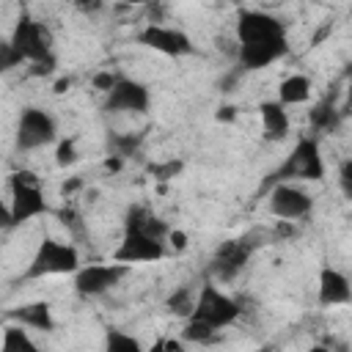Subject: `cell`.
<instances>
[{
    "instance_id": "19",
    "label": "cell",
    "mask_w": 352,
    "mask_h": 352,
    "mask_svg": "<svg viewBox=\"0 0 352 352\" xmlns=\"http://www.w3.org/2000/svg\"><path fill=\"white\" fill-rule=\"evenodd\" d=\"M311 96V80L305 74H289L280 85H278V102L286 104H302Z\"/></svg>"
},
{
    "instance_id": "32",
    "label": "cell",
    "mask_w": 352,
    "mask_h": 352,
    "mask_svg": "<svg viewBox=\"0 0 352 352\" xmlns=\"http://www.w3.org/2000/svg\"><path fill=\"white\" fill-rule=\"evenodd\" d=\"M182 170V162H176V160H170L168 165H151V173L157 176V179H170V176H176Z\"/></svg>"
},
{
    "instance_id": "14",
    "label": "cell",
    "mask_w": 352,
    "mask_h": 352,
    "mask_svg": "<svg viewBox=\"0 0 352 352\" xmlns=\"http://www.w3.org/2000/svg\"><path fill=\"white\" fill-rule=\"evenodd\" d=\"M289 52L286 38H272V41H256V44H236V60L239 69L245 72H258L275 60H280Z\"/></svg>"
},
{
    "instance_id": "30",
    "label": "cell",
    "mask_w": 352,
    "mask_h": 352,
    "mask_svg": "<svg viewBox=\"0 0 352 352\" xmlns=\"http://www.w3.org/2000/svg\"><path fill=\"white\" fill-rule=\"evenodd\" d=\"M116 80H118V74H113V72H96L91 82H94V88H96V91L107 94V91L116 85Z\"/></svg>"
},
{
    "instance_id": "15",
    "label": "cell",
    "mask_w": 352,
    "mask_h": 352,
    "mask_svg": "<svg viewBox=\"0 0 352 352\" xmlns=\"http://www.w3.org/2000/svg\"><path fill=\"white\" fill-rule=\"evenodd\" d=\"M316 300L322 308H330V305H346L352 300V286H349V278L336 270V267H322L319 272V286H316Z\"/></svg>"
},
{
    "instance_id": "4",
    "label": "cell",
    "mask_w": 352,
    "mask_h": 352,
    "mask_svg": "<svg viewBox=\"0 0 352 352\" xmlns=\"http://www.w3.org/2000/svg\"><path fill=\"white\" fill-rule=\"evenodd\" d=\"M80 270V253L74 245L60 242L55 236H44L25 270V280L47 278V275H74Z\"/></svg>"
},
{
    "instance_id": "38",
    "label": "cell",
    "mask_w": 352,
    "mask_h": 352,
    "mask_svg": "<svg viewBox=\"0 0 352 352\" xmlns=\"http://www.w3.org/2000/svg\"><path fill=\"white\" fill-rule=\"evenodd\" d=\"M69 85H72V80H69V77H60V80L55 82V94H66Z\"/></svg>"
},
{
    "instance_id": "21",
    "label": "cell",
    "mask_w": 352,
    "mask_h": 352,
    "mask_svg": "<svg viewBox=\"0 0 352 352\" xmlns=\"http://www.w3.org/2000/svg\"><path fill=\"white\" fill-rule=\"evenodd\" d=\"M143 143V135L140 132H107V151L110 157H118V160H126L132 154H138Z\"/></svg>"
},
{
    "instance_id": "34",
    "label": "cell",
    "mask_w": 352,
    "mask_h": 352,
    "mask_svg": "<svg viewBox=\"0 0 352 352\" xmlns=\"http://www.w3.org/2000/svg\"><path fill=\"white\" fill-rule=\"evenodd\" d=\"M8 228H14V223H11V209H8V204L0 198V231H8Z\"/></svg>"
},
{
    "instance_id": "25",
    "label": "cell",
    "mask_w": 352,
    "mask_h": 352,
    "mask_svg": "<svg viewBox=\"0 0 352 352\" xmlns=\"http://www.w3.org/2000/svg\"><path fill=\"white\" fill-rule=\"evenodd\" d=\"M338 124V110L333 107V102L330 99H324V102H319L314 110H311V126L314 129H333Z\"/></svg>"
},
{
    "instance_id": "6",
    "label": "cell",
    "mask_w": 352,
    "mask_h": 352,
    "mask_svg": "<svg viewBox=\"0 0 352 352\" xmlns=\"http://www.w3.org/2000/svg\"><path fill=\"white\" fill-rule=\"evenodd\" d=\"M58 138V124L55 118L41 110V107H25L16 118V129H14V143L19 151H36L50 146Z\"/></svg>"
},
{
    "instance_id": "10",
    "label": "cell",
    "mask_w": 352,
    "mask_h": 352,
    "mask_svg": "<svg viewBox=\"0 0 352 352\" xmlns=\"http://www.w3.org/2000/svg\"><path fill=\"white\" fill-rule=\"evenodd\" d=\"M148 104H151V91L140 80L118 74L116 85L104 94L102 110L104 113H146Z\"/></svg>"
},
{
    "instance_id": "35",
    "label": "cell",
    "mask_w": 352,
    "mask_h": 352,
    "mask_svg": "<svg viewBox=\"0 0 352 352\" xmlns=\"http://www.w3.org/2000/svg\"><path fill=\"white\" fill-rule=\"evenodd\" d=\"M168 242H170L176 250H182V248H187V234H184V231H173V228H170Z\"/></svg>"
},
{
    "instance_id": "37",
    "label": "cell",
    "mask_w": 352,
    "mask_h": 352,
    "mask_svg": "<svg viewBox=\"0 0 352 352\" xmlns=\"http://www.w3.org/2000/svg\"><path fill=\"white\" fill-rule=\"evenodd\" d=\"M236 116V107H220L217 110V121H231Z\"/></svg>"
},
{
    "instance_id": "1",
    "label": "cell",
    "mask_w": 352,
    "mask_h": 352,
    "mask_svg": "<svg viewBox=\"0 0 352 352\" xmlns=\"http://www.w3.org/2000/svg\"><path fill=\"white\" fill-rule=\"evenodd\" d=\"M239 316H242V302L239 300H234L226 292H220L214 280H204L201 283V289L195 292L192 314H190L192 322H201V324H206V327H212L217 333V330L234 324Z\"/></svg>"
},
{
    "instance_id": "28",
    "label": "cell",
    "mask_w": 352,
    "mask_h": 352,
    "mask_svg": "<svg viewBox=\"0 0 352 352\" xmlns=\"http://www.w3.org/2000/svg\"><path fill=\"white\" fill-rule=\"evenodd\" d=\"M19 63H22V58L14 52V47L8 44V38H0V74L11 72V69L19 66Z\"/></svg>"
},
{
    "instance_id": "36",
    "label": "cell",
    "mask_w": 352,
    "mask_h": 352,
    "mask_svg": "<svg viewBox=\"0 0 352 352\" xmlns=\"http://www.w3.org/2000/svg\"><path fill=\"white\" fill-rule=\"evenodd\" d=\"M80 187H82V179H77V176H74V179H69V182L60 187V192H63V198H69V195H72L74 190H80Z\"/></svg>"
},
{
    "instance_id": "27",
    "label": "cell",
    "mask_w": 352,
    "mask_h": 352,
    "mask_svg": "<svg viewBox=\"0 0 352 352\" xmlns=\"http://www.w3.org/2000/svg\"><path fill=\"white\" fill-rule=\"evenodd\" d=\"M55 162H58V168H69V165L77 162V143H74V138H66V140L58 143Z\"/></svg>"
},
{
    "instance_id": "24",
    "label": "cell",
    "mask_w": 352,
    "mask_h": 352,
    "mask_svg": "<svg viewBox=\"0 0 352 352\" xmlns=\"http://www.w3.org/2000/svg\"><path fill=\"white\" fill-rule=\"evenodd\" d=\"M58 217H60L63 228L72 234V239H77V242H85V239H88V226H85L82 214H80L74 206H63V209H58Z\"/></svg>"
},
{
    "instance_id": "16",
    "label": "cell",
    "mask_w": 352,
    "mask_h": 352,
    "mask_svg": "<svg viewBox=\"0 0 352 352\" xmlns=\"http://www.w3.org/2000/svg\"><path fill=\"white\" fill-rule=\"evenodd\" d=\"M124 231L146 234V236H151V239L165 242V239H168V234H170V226H168L162 217H157L148 206L135 204V206H129V209H126V214H124Z\"/></svg>"
},
{
    "instance_id": "13",
    "label": "cell",
    "mask_w": 352,
    "mask_h": 352,
    "mask_svg": "<svg viewBox=\"0 0 352 352\" xmlns=\"http://www.w3.org/2000/svg\"><path fill=\"white\" fill-rule=\"evenodd\" d=\"M165 256V242L151 239L146 234H135V231H124L118 248L113 250V261L116 264H146V261H160Z\"/></svg>"
},
{
    "instance_id": "5",
    "label": "cell",
    "mask_w": 352,
    "mask_h": 352,
    "mask_svg": "<svg viewBox=\"0 0 352 352\" xmlns=\"http://www.w3.org/2000/svg\"><path fill=\"white\" fill-rule=\"evenodd\" d=\"M8 44L14 47V52L22 58V63H33L41 60L47 55H52V33L44 22L33 19L30 14H22L8 36Z\"/></svg>"
},
{
    "instance_id": "7",
    "label": "cell",
    "mask_w": 352,
    "mask_h": 352,
    "mask_svg": "<svg viewBox=\"0 0 352 352\" xmlns=\"http://www.w3.org/2000/svg\"><path fill=\"white\" fill-rule=\"evenodd\" d=\"M253 250H256V242H253L250 234H248V236H239V239H226V242H220L217 250H214L212 258H209V272H212V278L220 280V283L236 280V275H239V272L245 270V264L250 261Z\"/></svg>"
},
{
    "instance_id": "29",
    "label": "cell",
    "mask_w": 352,
    "mask_h": 352,
    "mask_svg": "<svg viewBox=\"0 0 352 352\" xmlns=\"http://www.w3.org/2000/svg\"><path fill=\"white\" fill-rule=\"evenodd\" d=\"M55 66H58V58H55V52H52V55L41 58V60L28 63V74H30V77H50V74L55 72Z\"/></svg>"
},
{
    "instance_id": "20",
    "label": "cell",
    "mask_w": 352,
    "mask_h": 352,
    "mask_svg": "<svg viewBox=\"0 0 352 352\" xmlns=\"http://www.w3.org/2000/svg\"><path fill=\"white\" fill-rule=\"evenodd\" d=\"M0 352H41V346L30 338V333L22 324H6L3 327V341H0Z\"/></svg>"
},
{
    "instance_id": "11",
    "label": "cell",
    "mask_w": 352,
    "mask_h": 352,
    "mask_svg": "<svg viewBox=\"0 0 352 352\" xmlns=\"http://www.w3.org/2000/svg\"><path fill=\"white\" fill-rule=\"evenodd\" d=\"M138 44L154 50V52H162L168 58H182V55H192L195 47L190 41V36L179 28H168V25H160V22H148L138 36Z\"/></svg>"
},
{
    "instance_id": "33",
    "label": "cell",
    "mask_w": 352,
    "mask_h": 352,
    "mask_svg": "<svg viewBox=\"0 0 352 352\" xmlns=\"http://www.w3.org/2000/svg\"><path fill=\"white\" fill-rule=\"evenodd\" d=\"M341 187L346 195H352V162L349 160L341 162Z\"/></svg>"
},
{
    "instance_id": "2",
    "label": "cell",
    "mask_w": 352,
    "mask_h": 352,
    "mask_svg": "<svg viewBox=\"0 0 352 352\" xmlns=\"http://www.w3.org/2000/svg\"><path fill=\"white\" fill-rule=\"evenodd\" d=\"M8 192H11V201H8V209H11V223L14 228L33 220V217H41L50 212V204L44 198V190H41V182L33 170H14L8 176Z\"/></svg>"
},
{
    "instance_id": "12",
    "label": "cell",
    "mask_w": 352,
    "mask_h": 352,
    "mask_svg": "<svg viewBox=\"0 0 352 352\" xmlns=\"http://www.w3.org/2000/svg\"><path fill=\"white\" fill-rule=\"evenodd\" d=\"M267 206L278 220L294 223V220H302L314 212V198L297 184H272Z\"/></svg>"
},
{
    "instance_id": "9",
    "label": "cell",
    "mask_w": 352,
    "mask_h": 352,
    "mask_svg": "<svg viewBox=\"0 0 352 352\" xmlns=\"http://www.w3.org/2000/svg\"><path fill=\"white\" fill-rule=\"evenodd\" d=\"M236 44H256V41H272L286 38V25L258 8H245L236 16Z\"/></svg>"
},
{
    "instance_id": "18",
    "label": "cell",
    "mask_w": 352,
    "mask_h": 352,
    "mask_svg": "<svg viewBox=\"0 0 352 352\" xmlns=\"http://www.w3.org/2000/svg\"><path fill=\"white\" fill-rule=\"evenodd\" d=\"M258 116H261V129H264V138H267V140L275 143V140H283V138L289 135L292 121H289L286 107H283L278 99L261 102V104H258Z\"/></svg>"
},
{
    "instance_id": "31",
    "label": "cell",
    "mask_w": 352,
    "mask_h": 352,
    "mask_svg": "<svg viewBox=\"0 0 352 352\" xmlns=\"http://www.w3.org/2000/svg\"><path fill=\"white\" fill-rule=\"evenodd\" d=\"M146 352H184V346H182V341H176V338H160V341H154L151 349H146Z\"/></svg>"
},
{
    "instance_id": "39",
    "label": "cell",
    "mask_w": 352,
    "mask_h": 352,
    "mask_svg": "<svg viewBox=\"0 0 352 352\" xmlns=\"http://www.w3.org/2000/svg\"><path fill=\"white\" fill-rule=\"evenodd\" d=\"M121 165H124V160H118V157H107V162H104L107 170H121Z\"/></svg>"
},
{
    "instance_id": "3",
    "label": "cell",
    "mask_w": 352,
    "mask_h": 352,
    "mask_svg": "<svg viewBox=\"0 0 352 352\" xmlns=\"http://www.w3.org/2000/svg\"><path fill=\"white\" fill-rule=\"evenodd\" d=\"M324 179V160L316 138H300L292 148V154L280 162V168L272 173V184H289V182H322Z\"/></svg>"
},
{
    "instance_id": "8",
    "label": "cell",
    "mask_w": 352,
    "mask_h": 352,
    "mask_svg": "<svg viewBox=\"0 0 352 352\" xmlns=\"http://www.w3.org/2000/svg\"><path fill=\"white\" fill-rule=\"evenodd\" d=\"M126 264H80L74 272V292L80 297H99L126 278Z\"/></svg>"
},
{
    "instance_id": "17",
    "label": "cell",
    "mask_w": 352,
    "mask_h": 352,
    "mask_svg": "<svg viewBox=\"0 0 352 352\" xmlns=\"http://www.w3.org/2000/svg\"><path fill=\"white\" fill-rule=\"evenodd\" d=\"M8 316L22 324V327H33L41 333H52L55 330V316H52V305L47 300H36V302H25L8 311Z\"/></svg>"
},
{
    "instance_id": "40",
    "label": "cell",
    "mask_w": 352,
    "mask_h": 352,
    "mask_svg": "<svg viewBox=\"0 0 352 352\" xmlns=\"http://www.w3.org/2000/svg\"><path fill=\"white\" fill-rule=\"evenodd\" d=\"M308 352H333V349H330V346H324V344H314Z\"/></svg>"
},
{
    "instance_id": "23",
    "label": "cell",
    "mask_w": 352,
    "mask_h": 352,
    "mask_svg": "<svg viewBox=\"0 0 352 352\" xmlns=\"http://www.w3.org/2000/svg\"><path fill=\"white\" fill-rule=\"evenodd\" d=\"M102 352H146V349H143V344H140L132 333H124V330L110 327V330L104 333Z\"/></svg>"
},
{
    "instance_id": "26",
    "label": "cell",
    "mask_w": 352,
    "mask_h": 352,
    "mask_svg": "<svg viewBox=\"0 0 352 352\" xmlns=\"http://www.w3.org/2000/svg\"><path fill=\"white\" fill-rule=\"evenodd\" d=\"M182 338H184V341H195V344H209V341L217 338V333H214L212 327L201 324V322L187 319V324H184V330H182Z\"/></svg>"
},
{
    "instance_id": "22",
    "label": "cell",
    "mask_w": 352,
    "mask_h": 352,
    "mask_svg": "<svg viewBox=\"0 0 352 352\" xmlns=\"http://www.w3.org/2000/svg\"><path fill=\"white\" fill-rule=\"evenodd\" d=\"M195 286H190V283H184V286H179L168 300H165V308L173 314V316H182V319H190V314H192V305H195Z\"/></svg>"
}]
</instances>
